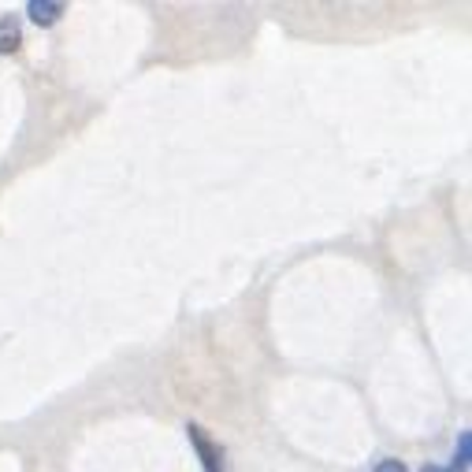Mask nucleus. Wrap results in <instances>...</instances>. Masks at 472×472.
Instances as JSON below:
<instances>
[{"instance_id": "obj_1", "label": "nucleus", "mask_w": 472, "mask_h": 472, "mask_svg": "<svg viewBox=\"0 0 472 472\" xmlns=\"http://www.w3.org/2000/svg\"><path fill=\"white\" fill-rule=\"evenodd\" d=\"M187 436H190V443H194V450H197V458H201V465H204V472H223V454H220V446L204 436V428L201 424H187Z\"/></svg>"}, {"instance_id": "obj_2", "label": "nucleus", "mask_w": 472, "mask_h": 472, "mask_svg": "<svg viewBox=\"0 0 472 472\" xmlns=\"http://www.w3.org/2000/svg\"><path fill=\"white\" fill-rule=\"evenodd\" d=\"M27 12H30V19L37 27H52L56 19L64 15V4H56V0H30Z\"/></svg>"}, {"instance_id": "obj_3", "label": "nucleus", "mask_w": 472, "mask_h": 472, "mask_svg": "<svg viewBox=\"0 0 472 472\" xmlns=\"http://www.w3.org/2000/svg\"><path fill=\"white\" fill-rule=\"evenodd\" d=\"M23 45V30H19V19L15 15H4L0 19V52H15Z\"/></svg>"}, {"instance_id": "obj_4", "label": "nucleus", "mask_w": 472, "mask_h": 472, "mask_svg": "<svg viewBox=\"0 0 472 472\" xmlns=\"http://www.w3.org/2000/svg\"><path fill=\"white\" fill-rule=\"evenodd\" d=\"M468 446H472V439H468V432L461 436V446H458V461H454V468L450 472H465L468 468Z\"/></svg>"}, {"instance_id": "obj_5", "label": "nucleus", "mask_w": 472, "mask_h": 472, "mask_svg": "<svg viewBox=\"0 0 472 472\" xmlns=\"http://www.w3.org/2000/svg\"><path fill=\"white\" fill-rule=\"evenodd\" d=\"M376 472H405V465H402V461H395V458H387V461H380V465H376Z\"/></svg>"}, {"instance_id": "obj_6", "label": "nucleus", "mask_w": 472, "mask_h": 472, "mask_svg": "<svg viewBox=\"0 0 472 472\" xmlns=\"http://www.w3.org/2000/svg\"><path fill=\"white\" fill-rule=\"evenodd\" d=\"M424 472H439V468H424Z\"/></svg>"}]
</instances>
